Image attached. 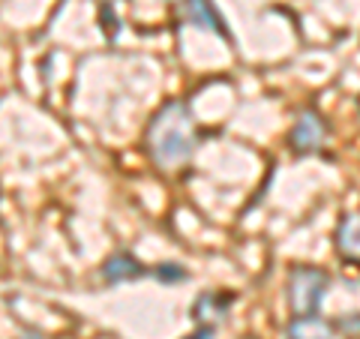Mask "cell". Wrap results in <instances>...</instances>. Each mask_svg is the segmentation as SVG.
<instances>
[{
	"label": "cell",
	"instance_id": "8",
	"mask_svg": "<svg viewBox=\"0 0 360 339\" xmlns=\"http://www.w3.org/2000/svg\"><path fill=\"white\" fill-rule=\"evenodd\" d=\"M231 307V298L229 295H213V291H207V295H198L195 303H193V319L198 324H210L213 319H222L225 312H229Z\"/></svg>",
	"mask_w": 360,
	"mask_h": 339
},
{
	"label": "cell",
	"instance_id": "10",
	"mask_svg": "<svg viewBox=\"0 0 360 339\" xmlns=\"http://www.w3.org/2000/svg\"><path fill=\"white\" fill-rule=\"evenodd\" d=\"M153 276L160 279V282H180V279H186L189 274L180 264H174V262H165V264H160L153 270Z\"/></svg>",
	"mask_w": 360,
	"mask_h": 339
},
{
	"label": "cell",
	"instance_id": "1",
	"mask_svg": "<svg viewBox=\"0 0 360 339\" xmlns=\"http://www.w3.org/2000/svg\"><path fill=\"white\" fill-rule=\"evenodd\" d=\"M198 135L193 111L184 99L165 103L148 123V153L160 168H174L195 153Z\"/></svg>",
	"mask_w": 360,
	"mask_h": 339
},
{
	"label": "cell",
	"instance_id": "4",
	"mask_svg": "<svg viewBox=\"0 0 360 339\" xmlns=\"http://www.w3.org/2000/svg\"><path fill=\"white\" fill-rule=\"evenodd\" d=\"M180 18H186L189 25L198 30H210V33H217L219 39L231 42V30L225 27L222 13L217 9L213 0H180Z\"/></svg>",
	"mask_w": 360,
	"mask_h": 339
},
{
	"label": "cell",
	"instance_id": "9",
	"mask_svg": "<svg viewBox=\"0 0 360 339\" xmlns=\"http://www.w3.org/2000/svg\"><path fill=\"white\" fill-rule=\"evenodd\" d=\"M99 25H103V33L108 39H117L120 25H117V15H115V4H103V6H99Z\"/></svg>",
	"mask_w": 360,
	"mask_h": 339
},
{
	"label": "cell",
	"instance_id": "5",
	"mask_svg": "<svg viewBox=\"0 0 360 339\" xmlns=\"http://www.w3.org/2000/svg\"><path fill=\"white\" fill-rule=\"evenodd\" d=\"M333 241H336V252H340L345 262L360 264V210L342 213L340 222H336Z\"/></svg>",
	"mask_w": 360,
	"mask_h": 339
},
{
	"label": "cell",
	"instance_id": "2",
	"mask_svg": "<svg viewBox=\"0 0 360 339\" xmlns=\"http://www.w3.org/2000/svg\"><path fill=\"white\" fill-rule=\"evenodd\" d=\"M330 288V276L321 267H309V264H297L291 267L285 291H288V307L295 315H315L321 307V300L328 298Z\"/></svg>",
	"mask_w": 360,
	"mask_h": 339
},
{
	"label": "cell",
	"instance_id": "6",
	"mask_svg": "<svg viewBox=\"0 0 360 339\" xmlns=\"http://www.w3.org/2000/svg\"><path fill=\"white\" fill-rule=\"evenodd\" d=\"M139 276H144V264L132 252H127V250L108 255V262L103 264V279L111 282V286L127 282V279H139Z\"/></svg>",
	"mask_w": 360,
	"mask_h": 339
},
{
	"label": "cell",
	"instance_id": "12",
	"mask_svg": "<svg viewBox=\"0 0 360 339\" xmlns=\"http://www.w3.org/2000/svg\"><path fill=\"white\" fill-rule=\"evenodd\" d=\"M18 339H42L39 333H25V336H18Z\"/></svg>",
	"mask_w": 360,
	"mask_h": 339
},
{
	"label": "cell",
	"instance_id": "11",
	"mask_svg": "<svg viewBox=\"0 0 360 339\" xmlns=\"http://www.w3.org/2000/svg\"><path fill=\"white\" fill-rule=\"evenodd\" d=\"M189 339H213V324H205V327H201V331H195V333L189 336Z\"/></svg>",
	"mask_w": 360,
	"mask_h": 339
},
{
	"label": "cell",
	"instance_id": "3",
	"mask_svg": "<svg viewBox=\"0 0 360 339\" xmlns=\"http://www.w3.org/2000/svg\"><path fill=\"white\" fill-rule=\"evenodd\" d=\"M328 139H330V127H328V120H324V115H319L315 108H303L288 132L291 151L300 156H312V153L324 151Z\"/></svg>",
	"mask_w": 360,
	"mask_h": 339
},
{
	"label": "cell",
	"instance_id": "7",
	"mask_svg": "<svg viewBox=\"0 0 360 339\" xmlns=\"http://www.w3.org/2000/svg\"><path fill=\"white\" fill-rule=\"evenodd\" d=\"M288 339H333V324L319 315H295L285 327Z\"/></svg>",
	"mask_w": 360,
	"mask_h": 339
}]
</instances>
